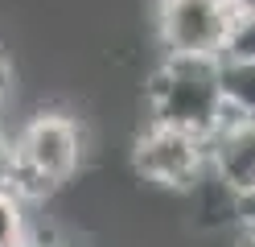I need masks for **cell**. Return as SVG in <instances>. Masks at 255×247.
<instances>
[{"instance_id": "6da1fadb", "label": "cell", "mask_w": 255, "mask_h": 247, "mask_svg": "<svg viewBox=\"0 0 255 247\" xmlns=\"http://www.w3.org/2000/svg\"><path fill=\"white\" fill-rule=\"evenodd\" d=\"M148 111L152 124L181 128L210 140L227 124V87H222V62L194 58V54H165L161 66L148 74Z\"/></svg>"}, {"instance_id": "7a4b0ae2", "label": "cell", "mask_w": 255, "mask_h": 247, "mask_svg": "<svg viewBox=\"0 0 255 247\" xmlns=\"http://www.w3.org/2000/svg\"><path fill=\"white\" fill-rule=\"evenodd\" d=\"M78 165H83V128L66 111H41L12 140V190L21 198H45L66 186Z\"/></svg>"}, {"instance_id": "3957f363", "label": "cell", "mask_w": 255, "mask_h": 247, "mask_svg": "<svg viewBox=\"0 0 255 247\" xmlns=\"http://www.w3.org/2000/svg\"><path fill=\"white\" fill-rule=\"evenodd\" d=\"M132 165L144 181H156L165 190H198L210 177V140L181 128L148 124L136 136Z\"/></svg>"}, {"instance_id": "277c9868", "label": "cell", "mask_w": 255, "mask_h": 247, "mask_svg": "<svg viewBox=\"0 0 255 247\" xmlns=\"http://www.w3.org/2000/svg\"><path fill=\"white\" fill-rule=\"evenodd\" d=\"M231 0H161L156 4V37L165 54L218 58L235 21Z\"/></svg>"}, {"instance_id": "5b68a950", "label": "cell", "mask_w": 255, "mask_h": 247, "mask_svg": "<svg viewBox=\"0 0 255 247\" xmlns=\"http://www.w3.org/2000/svg\"><path fill=\"white\" fill-rule=\"evenodd\" d=\"M210 173L239 198L255 190V120L227 115V124L210 136Z\"/></svg>"}, {"instance_id": "8992f818", "label": "cell", "mask_w": 255, "mask_h": 247, "mask_svg": "<svg viewBox=\"0 0 255 247\" xmlns=\"http://www.w3.org/2000/svg\"><path fill=\"white\" fill-rule=\"evenodd\" d=\"M222 87L231 115L255 120V62H222Z\"/></svg>"}, {"instance_id": "52a82bcc", "label": "cell", "mask_w": 255, "mask_h": 247, "mask_svg": "<svg viewBox=\"0 0 255 247\" xmlns=\"http://www.w3.org/2000/svg\"><path fill=\"white\" fill-rule=\"evenodd\" d=\"M29 243H33V223L25 214V198L0 186V247H29Z\"/></svg>"}, {"instance_id": "ba28073f", "label": "cell", "mask_w": 255, "mask_h": 247, "mask_svg": "<svg viewBox=\"0 0 255 247\" xmlns=\"http://www.w3.org/2000/svg\"><path fill=\"white\" fill-rule=\"evenodd\" d=\"M218 62H255V12H243V8L235 12Z\"/></svg>"}, {"instance_id": "9c48e42d", "label": "cell", "mask_w": 255, "mask_h": 247, "mask_svg": "<svg viewBox=\"0 0 255 247\" xmlns=\"http://www.w3.org/2000/svg\"><path fill=\"white\" fill-rule=\"evenodd\" d=\"M0 186L12 190V140L0 132Z\"/></svg>"}, {"instance_id": "30bf717a", "label": "cell", "mask_w": 255, "mask_h": 247, "mask_svg": "<svg viewBox=\"0 0 255 247\" xmlns=\"http://www.w3.org/2000/svg\"><path fill=\"white\" fill-rule=\"evenodd\" d=\"M239 227H255V190L239 198Z\"/></svg>"}, {"instance_id": "8fae6325", "label": "cell", "mask_w": 255, "mask_h": 247, "mask_svg": "<svg viewBox=\"0 0 255 247\" xmlns=\"http://www.w3.org/2000/svg\"><path fill=\"white\" fill-rule=\"evenodd\" d=\"M8 87H12V66H8V58L0 54V99L8 95Z\"/></svg>"}, {"instance_id": "7c38bea8", "label": "cell", "mask_w": 255, "mask_h": 247, "mask_svg": "<svg viewBox=\"0 0 255 247\" xmlns=\"http://www.w3.org/2000/svg\"><path fill=\"white\" fill-rule=\"evenodd\" d=\"M235 247H255V227H239V239Z\"/></svg>"}, {"instance_id": "4fadbf2b", "label": "cell", "mask_w": 255, "mask_h": 247, "mask_svg": "<svg viewBox=\"0 0 255 247\" xmlns=\"http://www.w3.org/2000/svg\"><path fill=\"white\" fill-rule=\"evenodd\" d=\"M235 8H243V12H255V0H231Z\"/></svg>"}]
</instances>
